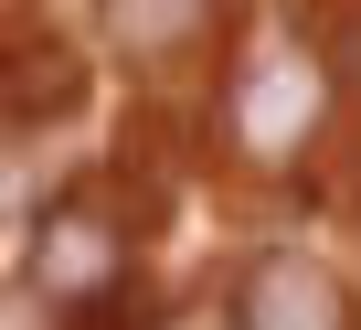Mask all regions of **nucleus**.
Listing matches in <instances>:
<instances>
[{"label": "nucleus", "instance_id": "1", "mask_svg": "<svg viewBox=\"0 0 361 330\" xmlns=\"http://www.w3.org/2000/svg\"><path fill=\"white\" fill-rule=\"evenodd\" d=\"M308 117H319L308 64H298V54H255V75H245V96H234V128H245L255 149H287Z\"/></svg>", "mask_w": 361, "mask_h": 330}, {"label": "nucleus", "instance_id": "2", "mask_svg": "<svg viewBox=\"0 0 361 330\" xmlns=\"http://www.w3.org/2000/svg\"><path fill=\"white\" fill-rule=\"evenodd\" d=\"M245 319H255V330H350V309H340V288H329L319 266H298V256H276V266L255 277V298H245Z\"/></svg>", "mask_w": 361, "mask_h": 330}, {"label": "nucleus", "instance_id": "3", "mask_svg": "<svg viewBox=\"0 0 361 330\" xmlns=\"http://www.w3.org/2000/svg\"><path fill=\"white\" fill-rule=\"evenodd\" d=\"M32 277H43L54 298H96V288L117 277V235H106L96 213H54V235H43Z\"/></svg>", "mask_w": 361, "mask_h": 330}, {"label": "nucleus", "instance_id": "4", "mask_svg": "<svg viewBox=\"0 0 361 330\" xmlns=\"http://www.w3.org/2000/svg\"><path fill=\"white\" fill-rule=\"evenodd\" d=\"M106 33L128 54H170L180 33H192V0H106Z\"/></svg>", "mask_w": 361, "mask_h": 330}, {"label": "nucleus", "instance_id": "5", "mask_svg": "<svg viewBox=\"0 0 361 330\" xmlns=\"http://www.w3.org/2000/svg\"><path fill=\"white\" fill-rule=\"evenodd\" d=\"M11 330H43V319H32V298H22V309H11Z\"/></svg>", "mask_w": 361, "mask_h": 330}]
</instances>
